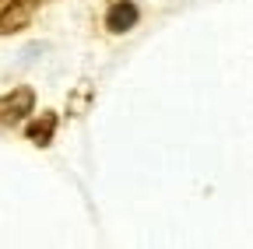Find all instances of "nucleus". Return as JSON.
<instances>
[{"label":"nucleus","instance_id":"nucleus-1","mask_svg":"<svg viewBox=\"0 0 253 249\" xmlns=\"http://www.w3.org/2000/svg\"><path fill=\"white\" fill-rule=\"evenodd\" d=\"M32 106H36L32 88H14L11 95H0V127H18L32 112Z\"/></svg>","mask_w":253,"mask_h":249},{"label":"nucleus","instance_id":"nucleus-2","mask_svg":"<svg viewBox=\"0 0 253 249\" xmlns=\"http://www.w3.org/2000/svg\"><path fill=\"white\" fill-rule=\"evenodd\" d=\"M39 7V0H0V36L21 32L32 21V11Z\"/></svg>","mask_w":253,"mask_h":249},{"label":"nucleus","instance_id":"nucleus-3","mask_svg":"<svg viewBox=\"0 0 253 249\" xmlns=\"http://www.w3.org/2000/svg\"><path fill=\"white\" fill-rule=\"evenodd\" d=\"M134 25H137V7L130 0H116L109 7V14H106V28L109 32H130Z\"/></svg>","mask_w":253,"mask_h":249},{"label":"nucleus","instance_id":"nucleus-4","mask_svg":"<svg viewBox=\"0 0 253 249\" xmlns=\"http://www.w3.org/2000/svg\"><path fill=\"white\" fill-rule=\"evenodd\" d=\"M53 127H56V116H53V112H46V116H42V123H32V127H28V137L36 141V144H49Z\"/></svg>","mask_w":253,"mask_h":249}]
</instances>
